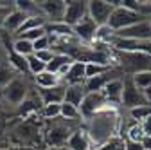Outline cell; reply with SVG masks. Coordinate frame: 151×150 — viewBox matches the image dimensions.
Instances as JSON below:
<instances>
[{"label":"cell","mask_w":151,"mask_h":150,"mask_svg":"<svg viewBox=\"0 0 151 150\" xmlns=\"http://www.w3.org/2000/svg\"><path fill=\"white\" fill-rule=\"evenodd\" d=\"M121 123H122V118L119 114V107L108 105V103L92 118H88L83 127L86 130L92 148H101L106 141L119 136Z\"/></svg>","instance_id":"6da1fadb"},{"label":"cell","mask_w":151,"mask_h":150,"mask_svg":"<svg viewBox=\"0 0 151 150\" xmlns=\"http://www.w3.org/2000/svg\"><path fill=\"white\" fill-rule=\"evenodd\" d=\"M47 127L43 130V143L47 148H60V146H65L68 138L76 132L78 128H81L85 125L83 119L79 121H68V119H63V118H56V119H50V121H45Z\"/></svg>","instance_id":"7a4b0ae2"},{"label":"cell","mask_w":151,"mask_h":150,"mask_svg":"<svg viewBox=\"0 0 151 150\" xmlns=\"http://www.w3.org/2000/svg\"><path fill=\"white\" fill-rule=\"evenodd\" d=\"M31 92V87L27 85L25 78H16L13 82H9L2 90H0V101L4 105H11V107H18Z\"/></svg>","instance_id":"3957f363"},{"label":"cell","mask_w":151,"mask_h":150,"mask_svg":"<svg viewBox=\"0 0 151 150\" xmlns=\"http://www.w3.org/2000/svg\"><path fill=\"white\" fill-rule=\"evenodd\" d=\"M142 20H149V18H144L139 13H133V11L122 7L121 2H119V6L113 7L111 15L108 18V27L113 29V31H121V29H126L129 25H135V24H139Z\"/></svg>","instance_id":"277c9868"},{"label":"cell","mask_w":151,"mask_h":150,"mask_svg":"<svg viewBox=\"0 0 151 150\" xmlns=\"http://www.w3.org/2000/svg\"><path fill=\"white\" fill-rule=\"evenodd\" d=\"M121 105L126 108V110H131L135 107H142V105H147L142 90L133 83L131 76H126L122 80V100H121Z\"/></svg>","instance_id":"5b68a950"},{"label":"cell","mask_w":151,"mask_h":150,"mask_svg":"<svg viewBox=\"0 0 151 150\" xmlns=\"http://www.w3.org/2000/svg\"><path fill=\"white\" fill-rule=\"evenodd\" d=\"M85 16H88V2H85V0H70V2H65L63 24H67L68 27H74Z\"/></svg>","instance_id":"8992f818"},{"label":"cell","mask_w":151,"mask_h":150,"mask_svg":"<svg viewBox=\"0 0 151 150\" xmlns=\"http://www.w3.org/2000/svg\"><path fill=\"white\" fill-rule=\"evenodd\" d=\"M104 105H106V98L103 96V92H86L81 105L78 107L79 114H81V119L86 121L88 118H92L96 114V112H99Z\"/></svg>","instance_id":"52a82bcc"},{"label":"cell","mask_w":151,"mask_h":150,"mask_svg":"<svg viewBox=\"0 0 151 150\" xmlns=\"http://www.w3.org/2000/svg\"><path fill=\"white\" fill-rule=\"evenodd\" d=\"M115 36L135 40V42H149L151 40V20H142L135 25H129L126 29L115 31Z\"/></svg>","instance_id":"ba28073f"},{"label":"cell","mask_w":151,"mask_h":150,"mask_svg":"<svg viewBox=\"0 0 151 150\" xmlns=\"http://www.w3.org/2000/svg\"><path fill=\"white\" fill-rule=\"evenodd\" d=\"M111 11H113V4L110 0H92V2H88V16L93 20L96 25L108 24Z\"/></svg>","instance_id":"9c48e42d"},{"label":"cell","mask_w":151,"mask_h":150,"mask_svg":"<svg viewBox=\"0 0 151 150\" xmlns=\"http://www.w3.org/2000/svg\"><path fill=\"white\" fill-rule=\"evenodd\" d=\"M38 9L43 15L47 24L63 22V13H65V2L63 0H45V2H38Z\"/></svg>","instance_id":"30bf717a"},{"label":"cell","mask_w":151,"mask_h":150,"mask_svg":"<svg viewBox=\"0 0 151 150\" xmlns=\"http://www.w3.org/2000/svg\"><path fill=\"white\" fill-rule=\"evenodd\" d=\"M96 29H97V25L93 24L92 18H90V16H85L78 25L72 27V33H74V36H76L79 42L90 45V44L93 42V36H96Z\"/></svg>","instance_id":"8fae6325"},{"label":"cell","mask_w":151,"mask_h":150,"mask_svg":"<svg viewBox=\"0 0 151 150\" xmlns=\"http://www.w3.org/2000/svg\"><path fill=\"white\" fill-rule=\"evenodd\" d=\"M103 96L106 98L108 105H115L121 107V100H122V78H113L110 80L104 89H103Z\"/></svg>","instance_id":"7c38bea8"},{"label":"cell","mask_w":151,"mask_h":150,"mask_svg":"<svg viewBox=\"0 0 151 150\" xmlns=\"http://www.w3.org/2000/svg\"><path fill=\"white\" fill-rule=\"evenodd\" d=\"M38 98L43 105H52V103H63L65 100V85H56L52 89H36Z\"/></svg>","instance_id":"4fadbf2b"},{"label":"cell","mask_w":151,"mask_h":150,"mask_svg":"<svg viewBox=\"0 0 151 150\" xmlns=\"http://www.w3.org/2000/svg\"><path fill=\"white\" fill-rule=\"evenodd\" d=\"M85 63L83 62H74L68 67V72L63 76L61 83L63 85H81L85 83Z\"/></svg>","instance_id":"5bb4252c"},{"label":"cell","mask_w":151,"mask_h":150,"mask_svg":"<svg viewBox=\"0 0 151 150\" xmlns=\"http://www.w3.org/2000/svg\"><path fill=\"white\" fill-rule=\"evenodd\" d=\"M27 20V15L22 13V11H18V9H13L7 16H6V20H4V31L9 33V34H16L18 31L22 29L24 22Z\"/></svg>","instance_id":"9a60e30c"},{"label":"cell","mask_w":151,"mask_h":150,"mask_svg":"<svg viewBox=\"0 0 151 150\" xmlns=\"http://www.w3.org/2000/svg\"><path fill=\"white\" fill-rule=\"evenodd\" d=\"M65 146L70 148V150H92V145H90V139L86 136L85 127L76 130V132L68 138V141H67Z\"/></svg>","instance_id":"2e32d148"},{"label":"cell","mask_w":151,"mask_h":150,"mask_svg":"<svg viewBox=\"0 0 151 150\" xmlns=\"http://www.w3.org/2000/svg\"><path fill=\"white\" fill-rule=\"evenodd\" d=\"M85 94H86V90H85L83 83L81 85H65V100L63 101L68 105H74V107H79Z\"/></svg>","instance_id":"e0dca14e"},{"label":"cell","mask_w":151,"mask_h":150,"mask_svg":"<svg viewBox=\"0 0 151 150\" xmlns=\"http://www.w3.org/2000/svg\"><path fill=\"white\" fill-rule=\"evenodd\" d=\"M36 89H52L56 85H61V78L58 76V74H52L49 71H43L40 74H36V76L32 78Z\"/></svg>","instance_id":"ac0fdd59"},{"label":"cell","mask_w":151,"mask_h":150,"mask_svg":"<svg viewBox=\"0 0 151 150\" xmlns=\"http://www.w3.org/2000/svg\"><path fill=\"white\" fill-rule=\"evenodd\" d=\"M68 63H74V60L70 58V56H67V54H63V52H54L52 60L47 63V69H45V71H49V72H52V74H58V71H60L61 67L68 65Z\"/></svg>","instance_id":"d6986e66"},{"label":"cell","mask_w":151,"mask_h":150,"mask_svg":"<svg viewBox=\"0 0 151 150\" xmlns=\"http://www.w3.org/2000/svg\"><path fill=\"white\" fill-rule=\"evenodd\" d=\"M111 78L108 76V74H104V76H96V78H86L83 87L86 92H103L104 85L110 82Z\"/></svg>","instance_id":"ffe728a7"},{"label":"cell","mask_w":151,"mask_h":150,"mask_svg":"<svg viewBox=\"0 0 151 150\" xmlns=\"http://www.w3.org/2000/svg\"><path fill=\"white\" fill-rule=\"evenodd\" d=\"M11 52L14 54H20L24 58L34 54V49H32V42L25 40V38H14L13 40V47H11Z\"/></svg>","instance_id":"44dd1931"},{"label":"cell","mask_w":151,"mask_h":150,"mask_svg":"<svg viewBox=\"0 0 151 150\" xmlns=\"http://www.w3.org/2000/svg\"><path fill=\"white\" fill-rule=\"evenodd\" d=\"M7 63L13 67L14 72H22V74H29L27 69V58L20 54H14V52H7Z\"/></svg>","instance_id":"7402d4cb"},{"label":"cell","mask_w":151,"mask_h":150,"mask_svg":"<svg viewBox=\"0 0 151 150\" xmlns=\"http://www.w3.org/2000/svg\"><path fill=\"white\" fill-rule=\"evenodd\" d=\"M113 71L110 65H99V63H85V78H96V76H104Z\"/></svg>","instance_id":"603a6c76"},{"label":"cell","mask_w":151,"mask_h":150,"mask_svg":"<svg viewBox=\"0 0 151 150\" xmlns=\"http://www.w3.org/2000/svg\"><path fill=\"white\" fill-rule=\"evenodd\" d=\"M113 36H115V31L110 29L108 24H104V25H97V29H96V36H93V42H99V44H106V45H110V42L113 40Z\"/></svg>","instance_id":"cb8c5ba5"},{"label":"cell","mask_w":151,"mask_h":150,"mask_svg":"<svg viewBox=\"0 0 151 150\" xmlns=\"http://www.w3.org/2000/svg\"><path fill=\"white\" fill-rule=\"evenodd\" d=\"M128 114H129V119H133V121H137V123H142L144 119L151 118V107H149V105L135 107V108L128 110Z\"/></svg>","instance_id":"d4e9b609"},{"label":"cell","mask_w":151,"mask_h":150,"mask_svg":"<svg viewBox=\"0 0 151 150\" xmlns=\"http://www.w3.org/2000/svg\"><path fill=\"white\" fill-rule=\"evenodd\" d=\"M14 80V71L7 62H0V90Z\"/></svg>","instance_id":"484cf974"},{"label":"cell","mask_w":151,"mask_h":150,"mask_svg":"<svg viewBox=\"0 0 151 150\" xmlns=\"http://www.w3.org/2000/svg\"><path fill=\"white\" fill-rule=\"evenodd\" d=\"M60 118L63 119H68V121H79L81 114H79V108L74 107V105H68V103H61V112H60Z\"/></svg>","instance_id":"4316f807"},{"label":"cell","mask_w":151,"mask_h":150,"mask_svg":"<svg viewBox=\"0 0 151 150\" xmlns=\"http://www.w3.org/2000/svg\"><path fill=\"white\" fill-rule=\"evenodd\" d=\"M60 112H61V103H52V105H43L42 110H40V116L45 119V121H50V119H56L60 118Z\"/></svg>","instance_id":"83f0119b"},{"label":"cell","mask_w":151,"mask_h":150,"mask_svg":"<svg viewBox=\"0 0 151 150\" xmlns=\"http://www.w3.org/2000/svg\"><path fill=\"white\" fill-rule=\"evenodd\" d=\"M27 69H29V74L34 78L36 74H40V72H43L45 69H47V65L43 63V62H40L36 58L34 54H31V56H27Z\"/></svg>","instance_id":"f1b7e54d"},{"label":"cell","mask_w":151,"mask_h":150,"mask_svg":"<svg viewBox=\"0 0 151 150\" xmlns=\"http://www.w3.org/2000/svg\"><path fill=\"white\" fill-rule=\"evenodd\" d=\"M99 150H126V141L121 136H115V138H111L110 141H106Z\"/></svg>","instance_id":"f546056e"},{"label":"cell","mask_w":151,"mask_h":150,"mask_svg":"<svg viewBox=\"0 0 151 150\" xmlns=\"http://www.w3.org/2000/svg\"><path fill=\"white\" fill-rule=\"evenodd\" d=\"M131 80H133V83H135L140 90H144L146 87L151 85V72H139V74H133V76H131Z\"/></svg>","instance_id":"4dcf8cb0"},{"label":"cell","mask_w":151,"mask_h":150,"mask_svg":"<svg viewBox=\"0 0 151 150\" xmlns=\"http://www.w3.org/2000/svg\"><path fill=\"white\" fill-rule=\"evenodd\" d=\"M45 34H47L45 27H38V29H29V31H25L22 34H18L16 38H25L29 42H36L38 38H42V36H45Z\"/></svg>","instance_id":"1f68e13d"},{"label":"cell","mask_w":151,"mask_h":150,"mask_svg":"<svg viewBox=\"0 0 151 150\" xmlns=\"http://www.w3.org/2000/svg\"><path fill=\"white\" fill-rule=\"evenodd\" d=\"M32 49H34V52H38V51H45V49H50V38L45 34V36H42V38H38L36 42H32Z\"/></svg>","instance_id":"d6a6232c"},{"label":"cell","mask_w":151,"mask_h":150,"mask_svg":"<svg viewBox=\"0 0 151 150\" xmlns=\"http://www.w3.org/2000/svg\"><path fill=\"white\" fill-rule=\"evenodd\" d=\"M34 56H36V58L38 60H40V62H43L45 65L52 60V56H54V51L52 49H45V51H38V52H34Z\"/></svg>","instance_id":"836d02e7"},{"label":"cell","mask_w":151,"mask_h":150,"mask_svg":"<svg viewBox=\"0 0 151 150\" xmlns=\"http://www.w3.org/2000/svg\"><path fill=\"white\" fill-rule=\"evenodd\" d=\"M140 128H142V132H144V136H151V118L144 119V121L140 123Z\"/></svg>","instance_id":"e575fe53"},{"label":"cell","mask_w":151,"mask_h":150,"mask_svg":"<svg viewBox=\"0 0 151 150\" xmlns=\"http://www.w3.org/2000/svg\"><path fill=\"white\" fill-rule=\"evenodd\" d=\"M13 9H14V7H13ZM13 9H9V7H0V31H2V27H4V20H6V16H7Z\"/></svg>","instance_id":"d590c367"},{"label":"cell","mask_w":151,"mask_h":150,"mask_svg":"<svg viewBox=\"0 0 151 150\" xmlns=\"http://www.w3.org/2000/svg\"><path fill=\"white\" fill-rule=\"evenodd\" d=\"M126 141V139H124ZM126 150H144L140 143H133V141H126Z\"/></svg>","instance_id":"8d00e7d4"},{"label":"cell","mask_w":151,"mask_h":150,"mask_svg":"<svg viewBox=\"0 0 151 150\" xmlns=\"http://www.w3.org/2000/svg\"><path fill=\"white\" fill-rule=\"evenodd\" d=\"M140 145H142L144 150H151V136H144L142 141H140Z\"/></svg>","instance_id":"74e56055"},{"label":"cell","mask_w":151,"mask_h":150,"mask_svg":"<svg viewBox=\"0 0 151 150\" xmlns=\"http://www.w3.org/2000/svg\"><path fill=\"white\" fill-rule=\"evenodd\" d=\"M142 94H144V98H146V101H147V105L151 107V85H149V87H146V89L142 90Z\"/></svg>","instance_id":"f35d334b"},{"label":"cell","mask_w":151,"mask_h":150,"mask_svg":"<svg viewBox=\"0 0 151 150\" xmlns=\"http://www.w3.org/2000/svg\"><path fill=\"white\" fill-rule=\"evenodd\" d=\"M6 150H25V148H22V146H9V148H6Z\"/></svg>","instance_id":"ab89813d"},{"label":"cell","mask_w":151,"mask_h":150,"mask_svg":"<svg viewBox=\"0 0 151 150\" xmlns=\"http://www.w3.org/2000/svg\"><path fill=\"white\" fill-rule=\"evenodd\" d=\"M47 150H70V148H67V146H60V148H47Z\"/></svg>","instance_id":"60d3db41"},{"label":"cell","mask_w":151,"mask_h":150,"mask_svg":"<svg viewBox=\"0 0 151 150\" xmlns=\"http://www.w3.org/2000/svg\"><path fill=\"white\" fill-rule=\"evenodd\" d=\"M2 112H4V103L0 101V114H2Z\"/></svg>","instance_id":"b9f144b4"},{"label":"cell","mask_w":151,"mask_h":150,"mask_svg":"<svg viewBox=\"0 0 151 150\" xmlns=\"http://www.w3.org/2000/svg\"><path fill=\"white\" fill-rule=\"evenodd\" d=\"M92 150H99V148H92Z\"/></svg>","instance_id":"7bdbcfd3"}]
</instances>
